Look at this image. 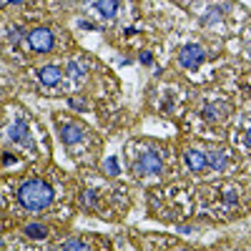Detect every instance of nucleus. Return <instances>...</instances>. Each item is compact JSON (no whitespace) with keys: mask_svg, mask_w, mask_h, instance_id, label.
Instances as JSON below:
<instances>
[{"mask_svg":"<svg viewBox=\"0 0 251 251\" xmlns=\"http://www.w3.org/2000/svg\"><path fill=\"white\" fill-rule=\"evenodd\" d=\"M18 201L28 211H43V208H48L53 203V188H50V183L40 181V178L25 181L18 191Z\"/></svg>","mask_w":251,"mask_h":251,"instance_id":"nucleus-1","label":"nucleus"},{"mask_svg":"<svg viewBox=\"0 0 251 251\" xmlns=\"http://www.w3.org/2000/svg\"><path fill=\"white\" fill-rule=\"evenodd\" d=\"M28 43H30V48L38 50V53H48V50L53 48V33L46 30V28H38V30H33V33L28 35Z\"/></svg>","mask_w":251,"mask_h":251,"instance_id":"nucleus-2","label":"nucleus"},{"mask_svg":"<svg viewBox=\"0 0 251 251\" xmlns=\"http://www.w3.org/2000/svg\"><path fill=\"white\" fill-rule=\"evenodd\" d=\"M203 48L201 46H196V43H191V46H183L181 48V53H178V60H181V66L183 68H196L199 63L203 60Z\"/></svg>","mask_w":251,"mask_h":251,"instance_id":"nucleus-3","label":"nucleus"},{"mask_svg":"<svg viewBox=\"0 0 251 251\" xmlns=\"http://www.w3.org/2000/svg\"><path fill=\"white\" fill-rule=\"evenodd\" d=\"M8 136L10 141H18V143H28L30 141V133H28V126L25 121H15L10 128H8Z\"/></svg>","mask_w":251,"mask_h":251,"instance_id":"nucleus-4","label":"nucleus"},{"mask_svg":"<svg viewBox=\"0 0 251 251\" xmlns=\"http://www.w3.org/2000/svg\"><path fill=\"white\" fill-rule=\"evenodd\" d=\"M60 136H63V141H66V143H78V141H83V128H80V126H75V123H66L60 128Z\"/></svg>","mask_w":251,"mask_h":251,"instance_id":"nucleus-5","label":"nucleus"},{"mask_svg":"<svg viewBox=\"0 0 251 251\" xmlns=\"http://www.w3.org/2000/svg\"><path fill=\"white\" fill-rule=\"evenodd\" d=\"M186 166L191 171H201V169H206V166H208V158L201 151H188L186 153Z\"/></svg>","mask_w":251,"mask_h":251,"instance_id":"nucleus-6","label":"nucleus"},{"mask_svg":"<svg viewBox=\"0 0 251 251\" xmlns=\"http://www.w3.org/2000/svg\"><path fill=\"white\" fill-rule=\"evenodd\" d=\"M63 78V71L58 66H46L43 71H40V80L46 83V86H58Z\"/></svg>","mask_w":251,"mask_h":251,"instance_id":"nucleus-7","label":"nucleus"},{"mask_svg":"<svg viewBox=\"0 0 251 251\" xmlns=\"http://www.w3.org/2000/svg\"><path fill=\"white\" fill-rule=\"evenodd\" d=\"M138 169L143 171V174H149V171H161V161H158V156L156 153H146L143 158H141V163H138Z\"/></svg>","mask_w":251,"mask_h":251,"instance_id":"nucleus-8","label":"nucleus"},{"mask_svg":"<svg viewBox=\"0 0 251 251\" xmlns=\"http://www.w3.org/2000/svg\"><path fill=\"white\" fill-rule=\"evenodd\" d=\"M96 8L100 10L103 18H113L118 10V0H96Z\"/></svg>","mask_w":251,"mask_h":251,"instance_id":"nucleus-9","label":"nucleus"},{"mask_svg":"<svg viewBox=\"0 0 251 251\" xmlns=\"http://www.w3.org/2000/svg\"><path fill=\"white\" fill-rule=\"evenodd\" d=\"M68 75H71V80H75V83H80L83 78H86V66H80V63H68Z\"/></svg>","mask_w":251,"mask_h":251,"instance_id":"nucleus-10","label":"nucleus"},{"mask_svg":"<svg viewBox=\"0 0 251 251\" xmlns=\"http://www.w3.org/2000/svg\"><path fill=\"white\" fill-rule=\"evenodd\" d=\"M25 234H28L30 239H46V236H48L46 226H40V224H30V226H25Z\"/></svg>","mask_w":251,"mask_h":251,"instance_id":"nucleus-11","label":"nucleus"},{"mask_svg":"<svg viewBox=\"0 0 251 251\" xmlns=\"http://www.w3.org/2000/svg\"><path fill=\"white\" fill-rule=\"evenodd\" d=\"M208 163H214V169H224V166H226V156H221V153H214L211 158H208Z\"/></svg>","mask_w":251,"mask_h":251,"instance_id":"nucleus-12","label":"nucleus"},{"mask_svg":"<svg viewBox=\"0 0 251 251\" xmlns=\"http://www.w3.org/2000/svg\"><path fill=\"white\" fill-rule=\"evenodd\" d=\"M60 249H75V251H83V249H88L86 244H80V241H66Z\"/></svg>","mask_w":251,"mask_h":251,"instance_id":"nucleus-13","label":"nucleus"},{"mask_svg":"<svg viewBox=\"0 0 251 251\" xmlns=\"http://www.w3.org/2000/svg\"><path fill=\"white\" fill-rule=\"evenodd\" d=\"M106 171H108V174H113V176H116V174H118V171H121V169H118V163H116V161H113V158H111V161H108V163H106Z\"/></svg>","mask_w":251,"mask_h":251,"instance_id":"nucleus-14","label":"nucleus"},{"mask_svg":"<svg viewBox=\"0 0 251 251\" xmlns=\"http://www.w3.org/2000/svg\"><path fill=\"white\" fill-rule=\"evenodd\" d=\"M83 203L93 206V203H96V194H93V191H86V194H83Z\"/></svg>","mask_w":251,"mask_h":251,"instance_id":"nucleus-15","label":"nucleus"},{"mask_svg":"<svg viewBox=\"0 0 251 251\" xmlns=\"http://www.w3.org/2000/svg\"><path fill=\"white\" fill-rule=\"evenodd\" d=\"M141 63H146V66H149V63H151V53L143 50V53H141Z\"/></svg>","mask_w":251,"mask_h":251,"instance_id":"nucleus-16","label":"nucleus"},{"mask_svg":"<svg viewBox=\"0 0 251 251\" xmlns=\"http://www.w3.org/2000/svg\"><path fill=\"white\" fill-rule=\"evenodd\" d=\"M224 199H226L228 203H234V199H236V194H234V191H226V194H224Z\"/></svg>","mask_w":251,"mask_h":251,"instance_id":"nucleus-17","label":"nucleus"},{"mask_svg":"<svg viewBox=\"0 0 251 251\" xmlns=\"http://www.w3.org/2000/svg\"><path fill=\"white\" fill-rule=\"evenodd\" d=\"M13 161H15V158H13V156H10V153H5V156H3V163H5V166H10V163H13Z\"/></svg>","mask_w":251,"mask_h":251,"instance_id":"nucleus-18","label":"nucleus"},{"mask_svg":"<svg viewBox=\"0 0 251 251\" xmlns=\"http://www.w3.org/2000/svg\"><path fill=\"white\" fill-rule=\"evenodd\" d=\"M246 143H249V146H251V131H249V133H246Z\"/></svg>","mask_w":251,"mask_h":251,"instance_id":"nucleus-19","label":"nucleus"},{"mask_svg":"<svg viewBox=\"0 0 251 251\" xmlns=\"http://www.w3.org/2000/svg\"><path fill=\"white\" fill-rule=\"evenodd\" d=\"M5 3H8V0H5ZM10 3H23V0H10Z\"/></svg>","mask_w":251,"mask_h":251,"instance_id":"nucleus-20","label":"nucleus"}]
</instances>
